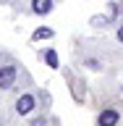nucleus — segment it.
Listing matches in <instances>:
<instances>
[{"label": "nucleus", "mask_w": 123, "mask_h": 126, "mask_svg": "<svg viewBox=\"0 0 123 126\" xmlns=\"http://www.w3.org/2000/svg\"><path fill=\"white\" fill-rule=\"evenodd\" d=\"M97 126H121V110L113 108V105H108L105 110H100Z\"/></svg>", "instance_id": "nucleus-1"}, {"label": "nucleus", "mask_w": 123, "mask_h": 126, "mask_svg": "<svg viewBox=\"0 0 123 126\" xmlns=\"http://www.w3.org/2000/svg\"><path fill=\"white\" fill-rule=\"evenodd\" d=\"M16 76H18V66L16 63H8L0 68V89H11L16 84Z\"/></svg>", "instance_id": "nucleus-2"}, {"label": "nucleus", "mask_w": 123, "mask_h": 126, "mask_svg": "<svg viewBox=\"0 0 123 126\" xmlns=\"http://www.w3.org/2000/svg\"><path fill=\"white\" fill-rule=\"evenodd\" d=\"M34 94H21L18 97V102H16V113H21V116H26V113H31L34 110Z\"/></svg>", "instance_id": "nucleus-3"}, {"label": "nucleus", "mask_w": 123, "mask_h": 126, "mask_svg": "<svg viewBox=\"0 0 123 126\" xmlns=\"http://www.w3.org/2000/svg\"><path fill=\"white\" fill-rule=\"evenodd\" d=\"M53 5H55V0H31V11L37 16H47L53 11Z\"/></svg>", "instance_id": "nucleus-4"}, {"label": "nucleus", "mask_w": 123, "mask_h": 126, "mask_svg": "<svg viewBox=\"0 0 123 126\" xmlns=\"http://www.w3.org/2000/svg\"><path fill=\"white\" fill-rule=\"evenodd\" d=\"M42 58H45V63L50 66V68H58V53H55L53 47H50V50H45V53H42Z\"/></svg>", "instance_id": "nucleus-5"}, {"label": "nucleus", "mask_w": 123, "mask_h": 126, "mask_svg": "<svg viewBox=\"0 0 123 126\" xmlns=\"http://www.w3.org/2000/svg\"><path fill=\"white\" fill-rule=\"evenodd\" d=\"M50 37H53V29H45V26H42V29H37L34 34H31V39H34V42H37V39H50Z\"/></svg>", "instance_id": "nucleus-6"}, {"label": "nucleus", "mask_w": 123, "mask_h": 126, "mask_svg": "<svg viewBox=\"0 0 123 126\" xmlns=\"http://www.w3.org/2000/svg\"><path fill=\"white\" fill-rule=\"evenodd\" d=\"M86 66H89V68H94V71H100V68H102V63H100V61H94V58H89V61H86Z\"/></svg>", "instance_id": "nucleus-7"}, {"label": "nucleus", "mask_w": 123, "mask_h": 126, "mask_svg": "<svg viewBox=\"0 0 123 126\" xmlns=\"http://www.w3.org/2000/svg\"><path fill=\"white\" fill-rule=\"evenodd\" d=\"M118 42H121V45H123V24H121V26H118Z\"/></svg>", "instance_id": "nucleus-8"}, {"label": "nucleus", "mask_w": 123, "mask_h": 126, "mask_svg": "<svg viewBox=\"0 0 123 126\" xmlns=\"http://www.w3.org/2000/svg\"><path fill=\"white\" fill-rule=\"evenodd\" d=\"M121 5H123V0H121Z\"/></svg>", "instance_id": "nucleus-9"}]
</instances>
